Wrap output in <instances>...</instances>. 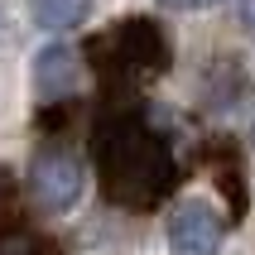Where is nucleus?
<instances>
[{"label":"nucleus","instance_id":"nucleus-1","mask_svg":"<svg viewBox=\"0 0 255 255\" xmlns=\"http://www.w3.org/2000/svg\"><path fill=\"white\" fill-rule=\"evenodd\" d=\"M92 159L106 202L121 212H154L178 183L169 135L140 111H111L92 130Z\"/></svg>","mask_w":255,"mask_h":255},{"label":"nucleus","instance_id":"nucleus-2","mask_svg":"<svg viewBox=\"0 0 255 255\" xmlns=\"http://www.w3.org/2000/svg\"><path fill=\"white\" fill-rule=\"evenodd\" d=\"M82 63L97 72L101 87H149L173 63L169 34L149 14H126L82 43Z\"/></svg>","mask_w":255,"mask_h":255},{"label":"nucleus","instance_id":"nucleus-3","mask_svg":"<svg viewBox=\"0 0 255 255\" xmlns=\"http://www.w3.org/2000/svg\"><path fill=\"white\" fill-rule=\"evenodd\" d=\"M29 193L43 212H68L72 202L82 198V159L63 149V144H48L34 154L29 164Z\"/></svg>","mask_w":255,"mask_h":255},{"label":"nucleus","instance_id":"nucleus-4","mask_svg":"<svg viewBox=\"0 0 255 255\" xmlns=\"http://www.w3.org/2000/svg\"><path fill=\"white\" fill-rule=\"evenodd\" d=\"M227 241V222L212 202H178L169 217V251L173 255H217Z\"/></svg>","mask_w":255,"mask_h":255},{"label":"nucleus","instance_id":"nucleus-5","mask_svg":"<svg viewBox=\"0 0 255 255\" xmlns=\"http://www.w3.org/2000/svg\"><path fill=\"white\" fill-rule=\"evenodd\" d=\"M202 169L212 173L217 193H222V202H227L231 222H241L246 212H251V183H246V169H241V149H236V140H227V135H217V140H207L198 149Z\"/></svg>","mask_w":255,"mask_h":255},{"label":"nucleus","instance_id":"nucleus-6","mask_svg":"<svg viewBox=\"0 0 255 255\" xmlns=\"http://www.w3.org/2000/svg\"><path fill=\"white\" fill-rule=\"evenodd\" d=\"M77 82H82V53L72 43H48L34 58V87H39L43 106L53 101H77Z\"/></svg>","mask_w":255,"mask_h":255},{"label":"nucleus","instance_id":"nucleus-7","mask_svg":"<svg viewBox=\"0 0 255 255\" xmlns=\"http://www.w3.org/2000/svg\"><path fill=\"white\" fill-rule=\"evenodd\" d=\"M34 24L48 29V34H63V29H77L92 14V0H24Z\"/></svg>","mask_w":255,"mask_h":255},{"label":"nucleus","instance_id":"nucleus-8","mask_svg":"<svg viewBox=\"0 0 255 255\" xmlns=\"http://www.w3.org/2000/svg\"><path fill=\"white\" fill-rule=\"evenodd\" d=\"M14 193H19V183H14V173L0 164V217H10V212H14Z\"/></svg>","mask_w":255,"mask_h":255},{"label":"nucleus","instance_id":"nucleus-9","mask_svg":"<svg viewBox=\"0 0 255 255\" xmlns=\"http://www.w3.org/2000/svg\"><path fill=\"white\" fill-rule=\"evenodd\" d=\"M159 5H169V10H202V5H217V0H159Z\"/></svg>","mask_w":255,"mask_h":255},{"label":"nucleus","instance_id":"nucleus-10","mask_svg":"<svg viewBox=\"0 0 255 255\" xmlns=\"http://www.w3.org/2000/svg\"><path fill=\"white\" fill-rule=\"evenodd\" d=\"M236 10H241V19L255 29V0H236Z\"/></svg>","mask_w":255,"mask_h":255},{"label":"nucleus","instance_id":"nucleus-11","mask_svg":"<svg viewBox=\"0 0 255 255\" xmlns=\"http://www.w3.org/2000/svg\"><path fill=\"white\" fill-rule=\"evenodd\" d=\"M10 39V14H5V5H0V43Z\"/></svg>","mask_w":255,"mask_h":255},{"label":"nucleus","instance_id":"nucleus-12","mask_svg":"<svg viewBox=\"0 0 255 255\" xmlns=\"http://www.w3.org/2000/svg\"><path fill=\"white\" fill-rule=\"evenodd\" d=\"M251 140H255V126H251Z\"/></svg>","mask_w":255,"mask_h":255}]
</instances>
